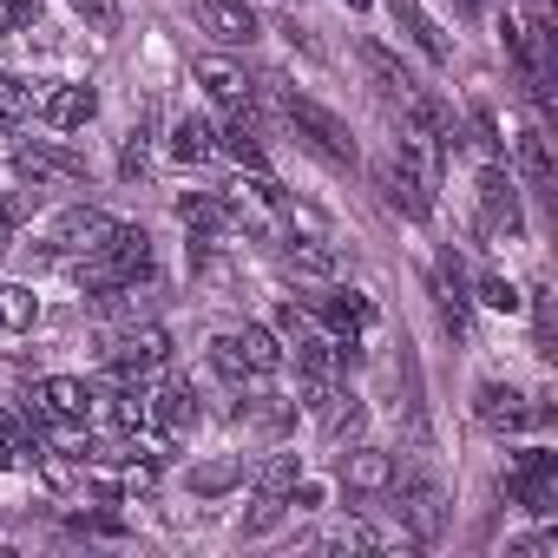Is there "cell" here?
Returning a JSON list of instances; mask_svg holds the SVG:
<instances>
[{
    "label": "cell",
    "mask_w": 558,
    "mask_h": 558,
    "mask_svg": "<svg viewBox=\"0 0 558 558\" xmlns=\"http://www.w3.org/2000/svg\"><path fill=\"white\" fill-rule=\"evenodd\" d=\"M73 8H80L99 34H112V27H119V0H73Z\"/></svg>",
    "instance_id": "cell-35"
},
{
    "label": "cell",
    "mask_w": 558,
    "mask_h": 558,
    "mask_svg": "<svg viewBox=\"0 0 558 558\" xmlns=\"http://www.w3.org/2000/svg\"><path fill=\"white\" fill-rule=\"evenodd\" d=\"M375 184H381L388 210H401V217H414V223H421V217H434V178H427L414 158H401V151H395V158L375 171Z\"/></svg>",
    "instance_id": "cell-4"
},
{
    "label": "cell",
    "mask_w": 558,
    "mask_h": 558,
    "mask_svg": "<svg viewBox=\"0 0 558 558\" xmlns=\"http://www.w3.org/2000/svg\"><path fill=\"white\" fill-rule=\"evenodd\" d=\"M434 303H440V323L453 336H466V276H460V256L447 250L440 269H434Z\"/></svg>",
    "instance_id": "cell-20"
},
{
    "label": "cell",
    "mask_w": 558,
    "mask_h": 558,
    "mask_svg": "<svg viewBox=\"0 0 558 558\" xmlns=\"http://www.w3.org/2000/svg\"><path fill=\"white\" fill-rule=\"evenodd\" d=\"M296 480H303V460H296V453H276V460L263 466V480H256V493H276V499H283V493H290Z\"/></svg>",
    "instance_id": "cell-30"
},
{
    "label": "cell",
    "mask_w": 558,
    "mask_h": 558,
    "mask_svg": "<svg viewBox=\"0 0 558 558\" xmlns=\"http://www.w3.org/2000/svg\"><path fill=\"white\" fill-rule=\"evenodd\" d=\"M197 21H204V34H210L217 47H250V40H263V21H256L250 0H197Z\"/></svg>",
    "instance_id": "cell-9"
},
{
    "label": "cell",
    "mask_w": 558,
    "mask_h": 558,
    "mask_svg": "<svg viewBox=\"0 0 558 558\" xmlns=\"http://www.w3.org/2000/svg\"><path fill=\"white\" fill-rule=\"evenodd\" d=\"M93 112H99V93L93 86H47L40 93V119L53 132H80V125H93Z\"/></svg>",
    "instance_id": "cell-14"
},
{
    "label": "cell",
    "mask_w": 558,
    "mask_h": 558,
    "mask_svg": "<svg viewBox=\"0 0 558 558\" xmlns=\"http://www.w3.org/2000/svg\"><path fill=\"white\" fill-rule=\"evenodd\" d=\"M316 316H323L342 342H362V336L375 329V303H368L362 290H329V296L316 303Z\"/></svg>",
    "instance_id": "cell-15"
},
{
    "label": "cell",
    "mask_w": 558,
    "mask_h": 558,
    "mask_svg": "<svg viewBox=\"0 0 558 558\" xmlns=\"http://www.w3.org/2000/svg\"><path fill=\"white\" fill-rule=\"evenodd\" d=\"M145 158H151V132H145V125H132L125 158H119V178H145Z\"/></svg>",
    "instance_id": "cell-32"
},
{
    "label": "cell",
    "mask_w": 558,
    "mask_h": 558,
    "mask_svg": "<svg viewBox=\"0 0 558 558\" xmlns=\"http://www.w3.org/2000/svg\"><path fill=\"white\" fill-rule=\"evenodd\" d=\"M283 342H276L263 323H243V329H223L217 342H210V368L223 375V381H256V375H276L283 368Z\"/></svg>",
    "instance_id": "cell-2"
},
{
    "label": "cell",
    "mask_w": 558,
    "mask_h": 558,
    "mask_svg": "<svg viewBox=\"0 0 558 558\" xmlns=\"http://www.w3.org/2000/svg\"><path fill=\"white\" fill-rule=\"evenodd\" d=\"M165 362H171V336H165L158 323L125 329V336H119V349H112V375H119L125 388H132V381H151Z\"/></svg>",
    "instance_id": "cell-6"
},
{
    "label": "cell",
    "mask_w": 558,
    "mask_h": 558,
    "mask_svg": "<svg viewBox=\"0 0 558 558\" xmlns=\"http://www.w3.org/2000/svg\"><path fill=\"white\" fill-rule=\"evenodd\" d=\"M230 486H243V453H223V460L191 466V493H197V499H217V493H230Z\"/></svg>",
    "instance_id": "cell-27"
},
{
    "label": "cell",
    "mask_w": 558,
    "mask_h": 558,
    "mask_svg": "<svg viewBox=\"0 0 558 558\" xmlns=\"http://www.w3.org/2000/svg\"><path fill=\"white\" fill-rule=\"evenodd\" d=\"M276 329H283V336H290V349H303V342H316V323H310V316H303L296 303H290V310H276Z\"/></svg>",
    "instance_id": "cell-34"
},
{
    "label": "cell",
    "mask_w": 558,
    "mask_h": 558,
    "mask_svg": "<svg viewBox=\"0 0 558 558\" xmlns=\"http://www.w3.org/2000/svg\"><path fill=\"white\" fill-rule=\"evenodd\" d=\"M119 223L106 217V210H93V204H73V210H60L53 223H47V250L53 256H93L106 236H112Z\"/></svg>",
    "instance_id": "cell-5"
},
{
    "label": "cell",
    "mask_w": 558,
    "mask_h": 558,
    "mask_svg": "<svg viewBox=\"0 0 558 558\" xmlns=\"http://www.w3.org/2000/svg\"><path fill=\"white\" fill-rule=\"evenodd\" d=\"M178 217H184V230H191V236H217V230H230V223H236V210H230L223 197H210V191L178 197Z\"/></svg>",
    "instance_id": "cell-21"
},
{
    "label": "cell",
    "mask_w": 558,
    "mask_h": 558,
    "mask_svg": "<svg viewBox=\"0 0 558 558\" xmlns=\"http://www.w3.org/2000/svg\"><path fill=\"white\" fill-rule=\"evenodd\" d=\"M34 408H40L53 427H86V421H93V388H86L80 375H47V381L34 388Z\"/></svg>",
    "instance_id": "cell-8"
},
{
    "label": "cell",
    "mask_w": 558,
    "mask_h": 558,
    "mask_svg": "<svg viewBox=\"0 0 558 558\" xmlns=\"http://www.w3.org/2000/svg\"><path fill=\"white\" fill-rule=\"evenodd\" d=\"M388 8H395V21H401V34H408V40H414V47H421V53H427L434 66H447V60H453V47H447V34H440V21H434V14L421 8V0H388Z\"/></svg>",
    "instance_id": "cell-17"
},
{
    "label": "cell",
    "mask_w": 558,
    "mask_h": 558,
    "mask_svg": "<svg viewBox=\"0 0 558 558\" xmlns=\"http://www.w3.org/2000/svg\"><path fill=\"white\" fill-rule=\"evenodd\" d=\"M473 414H480V427H486V434H519V427H532L525 395H519V388H506V381H480Z\"/></svg>",
    "instance_id": "cell-11"
},
{
    "label": "cell",
    "mask_w": 558,
    "mask_h": 558,
    "mask_svg": "<svg viewBox=\"0 0 558 558\" xmlns=\"http://www.w3.org/2000/svg\"><path fill=\"white\" fill-rule=\"evenodd\" d=\"M349 8H368V0H349Z\"/></svg>",
    "instance_id": "cell-36"
},
{
    "label": "cell",
    "mask_w": 558,
    "mask_h": 558,
    "mask_svg": "<svg viewBox=\"0 0 558 558\" xmlns=\"http://www.w3.org/2000/svg\"><path fill=\"white\" fill-rule=\"evenodd\" d=\"M40 119V93L34 80H0V132H21Z\"/></svg>",
    "instance_id": "cell-24"
},
{
    "label": "cell",
    "mask_w": 558,
    "mask_h": 558,
    "mask_svg": "<svg viewBox=\"0 0 558 558\" xmlns=\"http://www.w3.org/2000/svg\"><path fill=\"white\" fill-rule=\"evenodd\" d=\"M14 171H21L34 191H40V184H80V178H86V158L66 151V145H53V138H34V145L14 151Z\"/></svg>",
    "instance_id": "cell-7"
},
{
    "label": "cell",
    "mask_w": 558,
    "mask_h": 558,
    "mask_svg": "<svg viewBox=\"0 0 558 558\" xmlns=\"http://www.w3.org/2000/svg\"><path fill=\"white\" fill-rule=\"evenodd\" d=\"M283 263L303 269V276H336V250H323V243H310V236H296V243L283 250Z\"/></svg>",
    "instance_id": "cell-29"
},
{
    "label": "cell",
    "mask_w": 558,
    "mask_h": 558,
    "mask_svg": "<svg viewBox=\"0 0 558 558\" xmlns=\"http://www.w3.org/2000/svg\"><path fill=\"white\" fill-rule=\"evenodd\" d=\"M480 217H486V230L493 236H519V191H512V178L499 171V165H486L480 171Z\"/></svg>",
    "instance_id": "cell-12"
},
{
    "label": "cell",
    "mask_w": 558,
    "mask_h": 558,
    "mask_svg": "<svg viewBox=\"0 0 558 558\" xmlns=\"http://www.w3.org/2000/svg\"><path fill=\"white\" fill-rule=\"evenodd\" d=\"M73 263H80V283L99 290V296H112V290H138L145 276H151V236H145L138 223H119L93 256H73Z\"/></svg>",
    "instance_id": "cell-1"
},
{
    "label": "cell",
    "mask_w": 558,
    "mask_h": 558,
    "mask_svg": "<svg viewBox=\"0 0 558 558\" xmlns=\"http://www.w3.org/2000/svg\"><path fill=\"white\" fill-rule=\"evenodd\" d=\"M191 73H197V86H204L210 99H223V106H250V93H256V80H250L236 60H223V53H204Z\"/></svg>",
    "instance_id": "cell-16"
},
{
    "label": "cell",
    "mask_w": 558,
    "mask_h": 558,
    "mask_svg": "<svg viewBox=\"0 0 558 558\" xmlns=\"http://www.w3.org/2000/svg\"><path fill=\"white\" fill-rule=\"evenodd\" d=\"M480 303L499 310V316H512V310H519V290L506 283V276H480Z\"/></svg>",
    "instance_id": "cell-33"
},
{
    "label": "cell",
    "mask_w": 558,
    "mask_h": 558,
    "mask_svg": "<svg viewBox=\"0 0 558 558\" xmlns=\"http://www.w3.org/2000/svg\"><path fill=\"white\" fill-rule=\"evenodd\" d=\"M40 323V296L27 290V283H0V329L8 336H27Z\"/></svg>",
    "instance_id": "cell-25"
},
{
    "label": "cell",
    "mask_w": 558,
    "mask_h": 558,
    "mask_svg": "<svg viewBox=\"0 0 558 558\" xmlns=\"http://www.w3.org/2000/svg\"><path fill=\"white\" fill-rule=\"evenodd\" d=\"M40 14H47V0H0V27L8 34H34Z\"/></svg>",
    "instance_id": "cell-31"
},
{
    "label": "cell",
    "mask_w": 558,
    "mask_h": 558,
    "mask_svg": "<svg viewBox=\"0 0 558 558\" xmlns=\"http://www.w3.org/2000/svg\"><path fill=\"white\" fill-rule=\"evenodd\" d=\"M506 493H512L525 512H538V519H545V512L558 506V460H551V453H525V460H519V473L506 480Z\"/></svg>",
    "instance_id": "cell-10"
},
{
    "label": "cell",
    "mask_w": 558,
    "mask_h": 558,
    "mask_svg": "<svg viewBox=\"0 0 558 558\" xmlns=\"http://www.w3.org/2000/svg\"><path fill=\"white\" fill-rule=\"evenodd\" d=\"M342 486L349 493H388L395 486V460L381 447H355V453H342Z\"/></svg>",
    "instance_id": "cell-18"
},
{
    "label": "cell",
    "mask_w": 558,
    "mask_h": 558,
    "mask_svg": "<svg viewBox=\"0 0 558 558\" xmlns=\"http://www.w3.org/2000/svg\"><path fill=\"white\" fill-rule=\"evenodd\" d=\"M440 486L434 480H401V519L414 525V538H440Z\"/></svg>",
    "instance_id": "cell-19"
},
{
    "label": "cell",
    "mask_w": 558,
    "mask_h": 558,
    "mask_svg": "<svg viewBox=\"0 0 558 558\" xmlns=\"http://www.w3.org/2000/svg\"><path fill=\"white\" fill-rule=\"evenodd\" d=\"M223 151H230L243 171H269V158H263V145H256V119H250V106L230 112V125H223Z\"/></svg>",
    "instance_id": "cell-23"
},
{
    "label": "cell",
    "mask_w": 558,
    "mask_h": 558,
    "mask_svg": "<svg viewBox=\"0 0 558 558\" xmlns=\"http://www.w3.org/2000/svg\"><path fill=\"white\" fill-rule=\"evenodd\" d=\"M151 427H165V434L197 427V395H191V388H165V395H151Z\"/></svg>",
    "instance_id": "cell-26"
},
{
    "label": "cell",
    "mask_w": 558,
    "mask_h": 558,
    "mask_svg": "<svg viewBox=\"0 0 558 558\" xmlns=\"http://www.w3.org/2000/svg\"><path fill=\"white\" fill-rule=\"evenodd\" d=\"M512 151H519V171H525L532 184H551V151H545V132H538V125H525V132L512 138Z\"/></svg>",
    "instance_id": "cell-28"
},
{
    "label": "cell",
    "mask_w": 558,
    "mask_h": 558,
    "mask_svg": "<svg viewBox=\"0 0 558 558\" xmlns=\"http://www.w3.org/2000/svg\"><path fill=\"white\" fill-rule=\"evenodd\" d=\"M283 119L296 125V138H303V145H310L323 165H336V171H355V158H362V151H355V132H349V125H342L329 106H316V99H296V93H290V99H283Z\"/></svg>",
    "instance_id": "cell-3"
},
{
    "label": "cell",
    "mask_w": 558,
    "mask_h": 558,
    "mask_svg": "<svg viewBox=\"0 0 558 558\" xmlns=\"http://www.w3.org/2000/svg\"><path fill=\"white\" fill-rule=\"evenodd\" d=\"M210 151H217V132H210L197 112H184V119L171 125V158H178V165H210Z\"/></svg>",
    "instance_id": "cell-22"
},
{
    "label": "cell",
    "mask_w": 558,
    "mask_h": 558,
    "mask_svg": "<svg viewBox=\"0 0 558 558\" xmlns=\"http://www.w3.org/2000/svg\"><path fill=\"white\" fill-rule=\"evenodd\" d=\"M362 66H368V80H375V93H381L388 106H408V99L421 93V80H414V73H408L381 40H362Z\"/></svg>",
    "instance_id": "cell-13"
}]
</instances>
